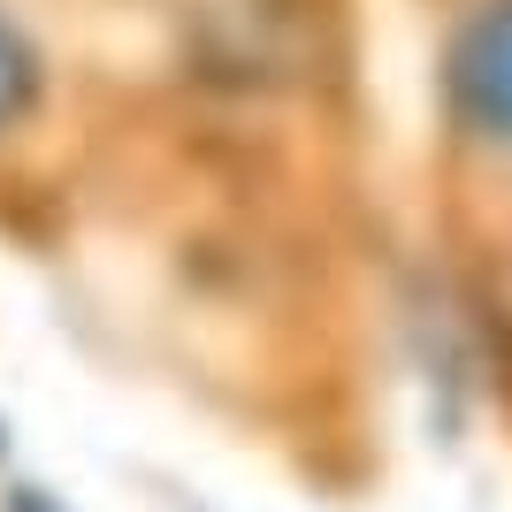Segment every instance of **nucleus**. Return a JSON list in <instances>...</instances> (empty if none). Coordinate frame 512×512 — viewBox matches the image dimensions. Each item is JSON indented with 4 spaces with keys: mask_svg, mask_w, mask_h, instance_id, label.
<instances>
[{
    "mask_svg": "<svg viewBox=\"0 0 512 512\" xmlns=\"http://www.w3.org/2000/svg\"><path fill=\"white\" fill-rule=\"evenodd\" d=\"M444 92H451V115L474 138L512 146V0H482L459 23L451 62H444Z\"/></svg>",
    "mask_w": 512,
    "mask_h": 512,
    "instance_id": "f257e3e1",
    "label": "nucleus"
},
{
    "mask_svg": "<svg viewBox=\"0 0 512 512\" xmlns=\"http://www.w3.org/2000/svg\"><path fill=\"white\" fill-rule=\"evenodd\" d=\"M31 92H39V54L0 23V123H16L23 107H31Z\"/></svg>",
    "mask_w": 512,
    "mask_h": 512,
    "instance_id": "f03ea898",
    "label": "nucleus"
},
{
    "mask_svg": "<svg viewBox=\"0 0 512 512\" xmlns=\"http://www.w3.org/2000/svg\"><path fill=\"white\" fill-rule=\"evenodd\" d=\"M8 512H62V505H46V497H31V490H23V497H8Z\"/></svg>",
    "mask_w": 512,
    "mask_h": 512,
    "instance_id": "7ed1b4c3",
    "label": "nucleus"
}]
</instances>
